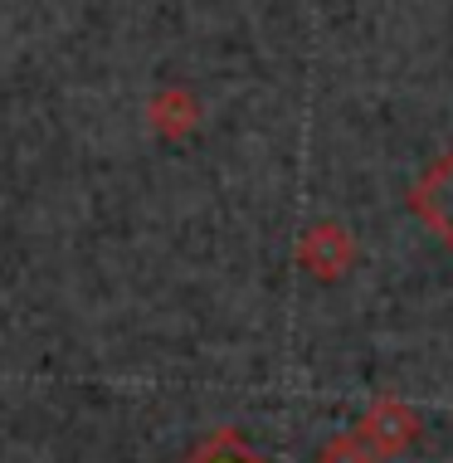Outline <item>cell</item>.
<instances>
[{
  "instance_id": "1",
  "label": "cell",
  "mask_w": 453,
  "mask_h": 463,
  "mask_svg": "<svg viewBox=\"0 0 453 463\" xmlns=\"http://www.w3.org/2000/svg\"><path fill=\"white\" fill-rule=\"evenodd\" d=\"M351 434H356V439L375 454V463H381V458L400 454V449H410L414 439H420V415H414L405 400L385 395V400H375L366 415H361V424Z\"/></svg>"
},
{
  "instance_id": "2",
  "label": "cell",
  "mask_w": 453,
  "mask_h": 463,
  "mask_svg": "<svg viewBox=\"0 0 453 463\" xmlns=\"http://www.w3.org/2000/svg\"><path fill=\"white\" fill-rule=\"evenodd\" d=\"M297 264L307 269L312 279L332 283V279H342V273L356 264V240H351L346 224L322 220V224H312V230L297 240Z\"/></svg>"
},
{
  "instance_id": "3",
  "label": "cell",
  "mask_w": 453,
  "mask_h": 463,
  "mask_svg": "<svg viewBox=\"0 0 453 463\" xmlns=\"http://www.w3.org/2000/svg\"><path fill=\"white\" fill-rule=\"evenodd\" d=\"M410 210L439 234V244L453 249V152L439 156L410 191Z\"/></svg>"
},
{
  "instance_id": "4",
  "label": "cell",
  "mask_w": 453,
  "mask_h": 463,
  "mask_svg": "<svg viewBox=\"0 0 453 463\" xmlns=\"http://www.w3.org/2000/svg\"><path fill=\"white\" fill-rule=\"evenodd\" d=\"M200 122V103L185 89H166L161 98H151V128L161 137H185Z\"/></svg>"
},
{
  "instance_id": "5",
  "label": "cell",
  "mask_w": 453,
  "mask_h": 463,
  "mask_svg": "<svg viewBox=\"0 0 453 463\" xmlns=\"http://www.w3.org/2000/svg\"><path fill=\"white\" fill-rule=\"evenodd\" d=\"M181 463H269V458L254 454V449L239 439V430H220V434H210L200 449H191Z\"/></svg>"
},
{
  "instance_id": "6",
  "label": "cell",
  "mask_w": 453,
  "mask_h": 463,
  "mask_svg": "<svg viewBox=\"0 0 453 463\" xmlns=\"http://www.w3.org/2000/svg\"><path fill=\"white\" fill-rule=\"evenodd\" d=\"M317 463H375V454L356 439V434H342V439H332V444L322 449Z\"/></svg>"
}]
</instances>
